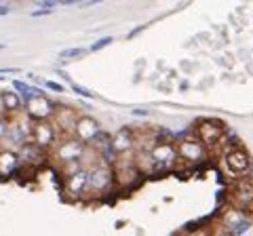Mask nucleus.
<instances>
[{
  "label": "nucleus",
  "mask_w": 253,
  "mask_h": 236,
  "mask_svg": "<svg viewBox=\"0 0 253 236\" xmlns=\"http://www.w3.org/2000/svg\"><path fill=\"white\" fill-rule=\"evenodd\" d=\"M114 186L112 164L99 160L91 169H86V198H104Z\"/></svg>",
  "instance_id": "obj_1"
},
{
  "label": "nucleus",
  "mask_w": 253,
  "mask_h": 236,
  "mask_svg": "<svg viewBox=\"0 0 253 236\" xmlns=\"http://www.w3.org/2000/svg\"><path fill=\"white\" fill-rule=\"evenodd\" d=\"M251 171H253V160L245 148H241V146L226 148L224 150V173L228 177H232L234 182L249 179Z\"/></svg>",
  "instance_id": "obj_2"
},
{
  "label": "nucleus",
  "mask_w": 253,
  "mask_h": 236,
  "mask_svg": "<svg viewBox=\"0 0 253 236\" xmlns=\"http://www.w3.org/2000/svg\"><path fill=\"white\" fill-rule=\"evenodd\" d=\"M194 137L207 148V150H215L226 141V127L217 118H201L194 124Z\"/></svg>",
  "instance_id": "obj_3"
},
{
  "label": "nucleus",
  "mask_w": 253,
  "mask_h": 236,
  "mask_svg": "<svg viewBox=\"0 0 253 236\" xmlns=\"http://www.w3.org/2000/svg\"><path fill=\"white\" fill-rule=\"evenodd\" d=\"M175 152H177V160L190 164V167H199V164L209 160V150L194 135L179 137L175 141Z\"/></svg>",
  "instance_id": "obj_4"
},
{
  "label": "nucleus",
  "mask_w": 253,
  "mask_h": 236,
  "mask_svg": "<svg viewBox=\"0 0 253 236\" xmlns=\"http://www.w3.org/2000/svg\"><path fill=\"white\" fill-rule=\"evenodd\" d=\"M30 129L32 124L26 118L15 116V118H9V129H6V135L2 139V144H0V150H15L19 152V148H23L30 141Z\"/></svg>",
  "instance_id": "obj_5"
},
{
  "label": "nucleus",
  "mask_w": 253,
  "mask_h": 236,
  "mask_svg": "<svg viewBox=\"0 0 253 236\" xmlns=\"http://www.w3.org/2000/svg\"><path fill=\"white\" fill-rule=\"evenodd\" d=\"M84 144H81L76 137L68 135V137H59L57 144L51 148V158L55 164H59V167H66L70 162H76L81 160V156L84 152Z\"/></svg>",
  "instance_id": "obj_6"
},
{
  "label": "nucleus",
  "mask_w": 253,
  "mask_h": 236,
  "mask_svg": "<svg viewBox=\"0 0 253 236\" xmlns=\"http://www.w3.org/2000/svg\"><path fill=\"white\" fill-rule=\"evenodd\" d=\"M55 110H57V106L46 95H42V93H36V95H30L23 99V114L30 118V122L51 120L55 116Z\"/></svg>",
  "instance_id": "obj_7"
},
{
  "label": "nucleus",
  "mask_w": 253,
  "mask_h": 236,
  "mask_svg": "<svg viewBox=\"0 0 253 236\" xmlns=\"http://www.w3.org/2000/svg\"><path fill=\"white\" fill-rule=\"evenodd\" d=\"M251 215L253 213H249V211H243V209L232 207V204H226V207L219 211L217 226L221 228V230H226V232H230L232 236H236V232L241 230V226L253 222Z\"/></svg>",
  "instance_id": "obj_8"
},
{
  "label": "nucleus",
  "mask_w": 253,
  "mask_h": 236,
  "mask_svg": "<svg viewBox=\"0 0 253 236\" xmlns=\"http://www.w3.org/2000/svg\"><path fill=\"white\" fill-rule=\"evenodd\" d=\"M61 135L57 133V129L53 127L51 120H44V122H32V129H30V141L34 146H38L42 152L51 150V148L57 144V139Z\"/></svg>",
  "instance_id": "obj_9"
},
{
  "label": "nucleus",
  "mask_w": 253,
  "mask_h": 236,
  "mask_svg": "<svg viewBox=\"0 0 253 236\" xmlns=\"http://www.w3.org/2000/svg\"><path fill=\"white\" fill-rule=\"evenodd\" d=\"M230 204L236 209L253 213V182L251 179H239L230 190Z\"/></svg>",
  "instance_id": "obj_10"
},
{
  "label": "nucleus",
  "mask_w": 253,
  "mask_h": 236,
  "mask_svg": "<svg viewBox=\"0 0 253 236\" xmlns=\"http://www.w3.org/2000/svg\"><path fill=\"white\" fill-rule=\"evenodd\" d=\"M63 194L68 200L86 198V169H78L72 175L63 177Z\"/></svg>",
  "instance_id": "obj_11"
},
{
  "label": "nucleus",
  "mask_w": 253,
  "mask_h": 236,
  "mask_svg": "<svg viewBox=\"0 0 253 236\" xmlns=\"http://www.w3.org/2000/svg\"><path fill=\"white\" fill-rule=\"evenodd\" d=\"M76 120H78V112L74 108H70V106H57V110H55V116L51 118L53 127L57 129V133L61 137L72 135L74 127H76Z\"/></svg>",
  "instance_id": "obj_12"
},
{
  "label": "nucleus",
  "mask_w": 253,
  "mask_h": 236,
  "mask_svg": "<svg viewBox=\"0 0 253 236\" xmlns=\"http://www.w3.org/2000/svg\"><path fill=\"white\" fill-rule=\"evenodd\" d=\"M99 133H101V127H99V122L95 120L93 116H78L72 137H76V139L81 141V144H84V146H91L93 139L97 137Z\"/></svg>",
  "instance_id": "obj_13"
},
{
  "label": "nucleus",
  "mask_w": 253,
  "mask_h": 236,
  "mask_svg": "<svg viewBox=\"0 0 253 236\" xmlns=\"http://www.w3.org/2000/svg\"><path fill=\"white\" fill-rule=\"evenodd\" d=\"M112 148H114V154L121 156V154H129V152H135V131L133 129H121L112 135Z\"/></svg>",
  "instance_id": "obj_14"
},
{
  "label": "nucleus",
  "mask_w": 253,
  "mask_h": 236,
  "mask_svg": "<svg viewBox=\"0 0 253 236\" xmlns=\"http://www.w3.org/2000/svg\"><path fill=\"white\" fill-rule=\"evenodd\" d=\"M0 106L6 118H15L23 112V99L15 91H0Z\"/></svg>",
  "instance_id": "obj_15"
},
{
  "label": "nucleus",
  "mask_w": 253,
  "mask_h": 236,
  "mask_svg": "<svg viewBox=\"0 0 253 236\" xmlns=\"http://www.w3.org/2000/svg\"><path fill=\"white\" fill-rule=\"evenodd\" d=\"M19 162L21 167H38L44 160V152L38 146H34L32 141H28L23 148H19Z\"/></svg>",
  "instance_id": "obj_16"
},
{
  "label": "nucleus",
  "mask_w": 253,
  "mask_h": 236,
  "mask_svg": "<svg viewBox=\"0 0 253 236\" xmlns=\"http://www.w3.org/2000/svg\"><path fill=\"white\" fill-rule=\"evenodd\" d=\"M19 169H21V162H19L17 152L15 150H0V175L9 177Z\"/></svg>",
  "instance_id": "obj_17"
},
{
  "label": "nucleus",
  "mask_w": 253,
  "mask_h": 236,
  "mask_svg": "<svg viewBox=\"0 0 253 236\" xmlns=\"http://www.w3.org/2000/svg\"><path fill=\"white\" fill-rule=\"evenodd\" d=\"M13 86H15V93H17L21 99H26V97H30V95H36V93H41V91L36 89V86L28 84L26 80H13Z\"/></svg>",
  "instance_id": "obj_18"
},
{
  "label": "nucleus",
  "mask_w": 253,
  "mask_h": 236,
  "mask_svg": "<svg viewBox=\"0 0 253 236\" xmlns=\"http://www.w3.org/2000/svg\"><path fill=\"white\" fill-rule=\"evenodd\" d=\"M86 55V49H83V46H74V49H66L59 53V59L61 61H74V59H81Z\"/></svg>",
  "instance_id": "obj_19"
},
{
  "label": "nucleus",
  "mask_w": 253,
  "mask_h": 236,
  "mask_svg": "<svg viewBox=\"0 0 253 236\" xmlns=\"http://www.w3.org/2000/svg\"><path fill=\"white\" fill-rule=\"evenodd\" d=\"M114 42V38L112 36H104V38H99V40H95L91 46H89V51L91 53H97V51H101V49H106L108 44H112Z\"/></svg>",
  "instance_id": "obj_20"
},
{
  "label": "nucleus",
  "mask_w": 253,
  "mask_h": 236,
  "mask_svg": "<svg viewBox=\"0 0 253 236\" xmlns=\"http://www.w3.org/2000/svg\"><path fill=\"white\" fill-rule=\"evenodd\" d=\"M42 84L46 86V89L55 91V93H63V89H66V86H63L61 82H55V80H42Z\"/></svg>",
  "instance_id": "obj_21"
},
{
  "label": "nucleus",
  "mask_w": 253,
  "mask_h": 236,
  "mask_svg": "<svg viewBox=\"0 0 253 236\" xmlns=\"http://www.w3.org/2000/svg\"><path fill=\"white\" fill-rule=\"evenodd\" d=\"M6 129H9V118L6 116H0V144H2V139L6 135Z\"/></svg>",
  "instance_id": "obj_22"
},
{
  "label": "nucleus",
  "mask_w": 253,
  "mask_h": 236,
  "mask_svg": "<svg viewBox=\"0 0 253 236\" xmlns=\"http://www.w3.org/2000/svg\"><path fill=\"white\" fill-rule=\"evenodd\" d=\"M72 89H74V93H78V95H83V97H89V99H93V97H95V95H93V91L84 89V86H81V84H74Z\"/></svg>",
  "instance_id": "obj_23"
},
{
  "label": "nucleus",
  "mask_w": 253,
  "mask_h": 236,
  "mask_svg": "<svg viewBox=\"0 0 253 236\" xmlns=\"http://www.w3.org/2000/svg\"><path fill=\"white\" fill-rule=\"evenodd\" d=\"M55 6H57V0H42V2H38V9H46V11H53Z\"/></svg>",
  "instance_id": "obj_24"
},
{
  "label": "nucleus",
  "mask_w": 253,
  "mask_h": 236,
  "mask_svg": "<svg viewBox=\"0 0 253 236\" xmlns=\"http://www.w3.org/2000/svg\"><path fill=\"white\" fill-rule=\"evenodd\" d=\"M179 236H209L207 230H188L184 234H179Z\"/></svg>",
  "instance_id": "obj_25"
},
{
  "label": "nucleus",
  "mask_w": 253,
  "mask_h": 236,
  "mask_svg": "<svg viewBox=\"0 0 253 236\" xmlns=\"http://www.w3.org/2000/svg\"><path fill=\"white\" fill-rule=\"evenodd\" d=\"M209 236H232V234H230V232H226V230H221L219 226H215V228H213V230L209 232Z\"/></svg>",
  "instance_id": "obj_26"
},
{
  "label": "nucleus",
  "mask_w": 253,
  "mask_h": 236,
  "mask_svg": "<svg viewBox=\"0 0 253 236\" xmlns=\"http://www.w3.org/2000/svg\"><path fill=\"white\" fill-rule=\"evenodd\" d=\"M133 116L148 118V116H150V110H146V108H135V110H133Z\"/></svg>",
  "instance_id": "obj_27"
},
{
  "label": "nucleus",
  "mask_w": 253,
  "mask_h": 236,
  "mask_svg": "<svg viewBox=\"0 0 253 236\" xmlns=\"http://www.w3.org/2000/svg\"><path fill=\"white\" fill-rule=\"evenodd\" d=\"M139 32H144V26H137V28H133L129 34H126V38H135Z\"/></svg>",
  "instance_id": "obj_28"
},
{
  "label": "nucleus",
  "mask_w": 253,
  "mask_h": 236,
  "mask_svg": "<svg viewBox=\"0 0 253 236\" xmlns=\"http://www.w3.org/2000/svg\"><path fill=\"white\" fill-rule=\"evenodd\" d=\"M51 11H46V9H36L34 13H32V17H41V15H49Z\"/></svg>",
  "instance_id": "obj_29"
},
{
  "label": "nucleus",
  "mask_w": 253,
  "mask_h": 236,
  "mask_svg": "<svg viewBox=\"0 0 253 236\" xmlns=\"http://www.w3.org/2000/svg\"><path fill=\"white\" fill-rule=\"evenodd\" d=\"M9 11H11L9 4H0V17H2V15H9Z\"/></svg>",
  "instance_id": "obj_30"
},
{
  "label": "nucleus",
  "mask_w": 253,
  "mask_h": 236,
  "mask_svg": "<svg viewBox=\"0 0 253 236\" xmlns=\"http://www.w3.org/2000/svg\"><path fill=\"white\" fill-rule=\"evenodd\" d=\"M4 49H6V44H4V42H0V51H4Z\"/></svg>",
  "instance_id": "obj_31"
},
{
  "label": "nucleus",
  "mask_w": 253,
  "mask_h": 236,
  "mask_svg": "<svg viewBox=\"0 0 253 236\" xmlns=\"http://www.w3.org/2000/svg\"><path fill=\"white\" fill-rule=\"evenodd\" d=\"M2 80H4V76H0V82H2Z\"/></svg>",
  "instance_id": "obj_32"
}]
</instances>
